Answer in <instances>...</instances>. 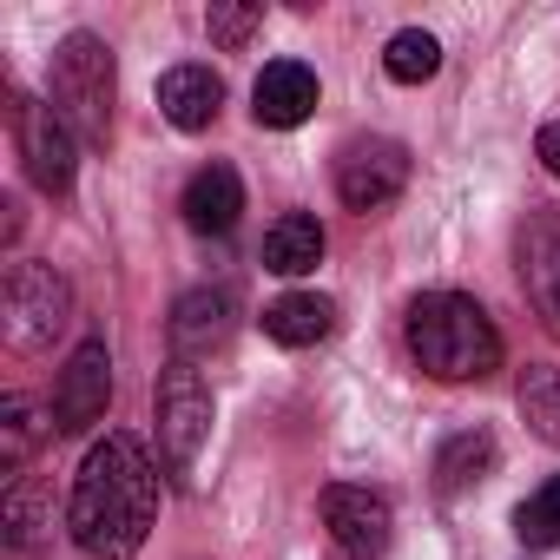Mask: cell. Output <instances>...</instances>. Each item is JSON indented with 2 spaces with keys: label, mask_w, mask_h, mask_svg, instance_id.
Segmentation results:
<instances>
[{
  "label": "cell",
  "mask_w": 560,
  "mask_h": 560,
  "mask_svg": "<svg viewBox=\"0 0 560 560\" xmlns=\"http://www.w3.org/2000/svg\"><path fill=\"white\" fill-rule=\"evenodd\" d=\"M383 73H389L396 86H422V80H435V73H442V40L422 34V27L389 34V47H383Z\"/></svg>",
  "instance_id": "obj_17"
},
{
  "label": "cell",
  "mask_w": 560,
  "mask_h": 560,
  "mask_svg": "<svg viewBox=\"0 0 560 560\" xmlns=\"http://www.w3.org/2000/svg\"><path fill=\"white\" fill-rule=\"evenodd\" d=\"M224 106V80L211 67H172L159 80V113L178 126V132H205Z\"/></svg>",
  "instance_id": "obj_13"
},
{
  "label": "cell",
  "mask_w": 560,
  "mask_h": 560,
  "mask_svg": "<svg viewBox=\"0 0 560 560\" xmlns=\"http://www.w3.org/2000/svg\"><path fill=\"white\" fill-rule=\"evenodd\" d=\"M521 416L560 448V370H527V383H521Z\"/></svg>",
  "instance_id": "obj_21"
},
{
  "label": "cell",
  "mask_w": 560,
  "mask_h": 560,
  "mask_svg": "<svg viewBox=\"0 0 560 560\" xmlns=\"http://www.w3.org/2000/svg\"><path fill=\"white\" fill-rule=\"evenodd\" d=\"M8 343L14 350H47L67 324H73V291L67 277H54V264H14L8 270Z\"/></svg>",
  "instance_id": "obj_5"
},
{
  "label": "cell",
  "mask_w": 560,
  "mask_h": 560,
  "mask_svg": "<svg viewBox=\"0 0 560 560\" xmlns=\"http://www.w3.org/2000/svg\"><path fill=\"white\" fill-rule=\"evenodd\" d=\"M113 86H119V73H113V47H106L100 34H67L60 54H54V113H60L80 139H93V145H106V126H113Z\"/></svg>",
  "instance_id": "obj_3"
},
{
  "label": "cell",
  "mask_w": 560,
  "mask_h": 560,
  "mask_svg": "<svg viewBox=\"0 0 560 560\" xmlns=\"http://www.w3.org/2000/svg\"><path fill=\"white\" fill-rule=\"evenodd\" d=\"M534 152H540V165H547V172L560 178V119H547V126H540V139H534Z\"/></svg>",
  "instance_id": "obj_23"
},
{
  "label": "cell",
  "mask_w": 560,
  "mask_h": 560,
  "mask_svg": "<svg viewBox=\"0 0 560 560\" xmlns=\"http://www.w3.org/2000/svg\"><path fill=\"white\" fill-rule=\"evenodd\" d=\"M409 185V152L396 139H350L337 159V198L350 211H383Z\"/></svg>",
  "instance_id": "obj_7"
},
{
  "label": "cell",
  "mask_w": 560,
  "mask_h": 560,
  "mask_svg": "<svg viewBox=\"0 0 560 560\" xmlns=\"http://www.w3.org/2000/svg\"><path fill=\"white\" fill-rule=\"evenodd\" d=\"M40 435H54V422H40V409H34L27 396H8V402H0V468H8V475L27 468V455L40 448Z\"/></svg>",
  "instance_id": "obj_18"
},
{
  "label": "cell",
  "mask_w": 560,
  "mask_h": 560,
  "mask_svg": "<svg viewBox=\"0 0 560 560\" xmlns=\"http://www.w3.org/2000/svg\"><path fill=\"white\" fill-rule=\"evenodd\" d=\"M317 113V73L304 60H270L250 86V119L270 126V132H291Z\"/></svg>",
  "instance_id": "obj_11"
},
{
  "label": "cell",
  "mask_w": 560,
  "mask_h": 560,
  "mask_svg": "<svg viewBox=\"0 0 560 560\" xmlns=\"http://www.w3.org/2000/svg\"><path fill=\"white\" fill-rule=\"evenodd\" d=\"M257 21H264V8H211V40L237 54V47L257 34Z\"/></svg>",
  "instance_id": "obj_22"
},
{
  "label": "cell",
  "mask_w": 560,
  "mask_h": 560,
  "mask_svg": "<svg viewBox=\"0 0 560 560\" xmlns=\"http://www.w3.org/2000/svg\"><path fill=\"white\" fill-rule=\"evenodd\" d=\"M324 264V224L311 211H284L270 231H264V270L277 277H304Z\"/></svg>",
  "instance_id": "obj_16"
},
{
  "label": "cell",
  "mask_w": 560,
  "mask_h": 560,
  "mask_svg": "<svg viewBox=\"0 0 560 560\" xmlns=\"http://www.w3.org/2000/svg\"><path fill=\"white\" fill-rule=\"evenodd\" d=\"M205 442H211V389H205L198 363L172 357L165 376H159V455H165V475H191Z\"/></svg>",
  "instance_id": "obj_4"
},
{
  "label": "cell",
  "mask_w": 560,
  "mask_h": 560,
  "mask_svg": "<svg viewBox=\"0 0 560 560\" xmlns=\"http://www.w3.org/2000/svg\"><path fill=\"white\" fill-rule=\"evenodd\" d=\"M514 534H521V547H560V475L514 508Z\"/></svg>",
  "instance_id": "obj_19"
},
{
  "label": "cell",
  "mask_w": 560,
  "mask_h": 560,
  "mask_svg": "<svg viewBox=\"0 0 560 560\" xmlns=\"http://www.w3.org/2000/svg\"><path fill=\"white\" fill-rule=\"evenodd\" d=\"M337 330V304L317 298V291H291V298H277L264 311V337L270 343H284V350H311Z\"/></svg>",
  "instance_id": "obj_15"
},
{
  "label": "cell",
  "mask_w": 560,
  "mask_h": 560,
  "mask_svg": "<svg viewBox=\"0 0 560 560\" xmlns=\"http://www.w3.org/2000/svg\"><path fill=\"white\" fill-rule=\"evenodd\" d=\"M14 139H21V159H27V178L40 185V191H67L73 185V172H80V139H73V126L54 113V106H40V100H21L14 93Z\"/></svg>",
  "instance_id": "obj_6"
},
{
  "label": "cell",
  "mask_w": 560,
  "mask_h": 560,
  "mask_svg": "<svg viewBox=\"0 0 560 560\" xmlns=\"http://www.w3.org/2000/svg\"><path fill=\"white\" fill-rule=\"evenodd\" d=\"M324 527H330V540H337L343 560H383L389 534H396V514H389L383 494L343 481V488H324Z\"/></svg>",
  "instance_id": "obj_9"
},
{
  "label": "cell",
  "mask_w": 560,
  "mask_h": 560,
  "mask_svg": "<svg viewBox=\"0 0 560 560\" xmlns=\"http://www.w3.org/2000/svg\"><path fill=\"white\" fill-rule=\"evenodd\" d=\"M159 521V475L145 462V448L132 435H106L86 448L73 501H67V527L93 560H132L145 547Z\"/></svg>",
  "instance_id": "obj_1"
},
{
  "label": "cell",
  "mask_w": 560,
  "mask_h": 560,
  "mask_svg": "<svg viewBox=\"0 0 560 560\" xmlns=\"http://www.w3.org/2000/svg\"><path fill=\"white\" fill-rule=\"evenodd\" d=\"M494 462H501V448H494L488 429H462V435H448V442L435 448V494L455 501V494L481 488V481L494 475Z\"/></svg>",
  "instance_id": "obj_14"
},
{
  "label": "cell",
  "mask_w": 560,
  "mask_h": 560,
  "mask_svg": "<svg viewBox=\"0 0 560 560\" xmlns=\"http://www.w3.org/2000/svg\"><path fill=\"white\" fill-rule=\"evenodd\" d=\"M47 527H54V501H40L34 488H14L8 494V540L21 553H40L47 547Z\"/></svg>",
  "instance_id": "obj_20"
},
{
  "label": "cell",
  "mask_w": 560,
  "mask_h": 560,
  "mask_svg": "<svg viewBox=\"0 0 560 560\" xmlns=\"http://www.w3.org/2000/svg\"><path fill=\"white\" fill-rule=\"evenodd\" d=\"M231 330H237V298L224 284H198V291H185L172 304V350H178V363L218 357L231 343Z\"/></svg>",
  "instance_id": "obj_10"
},
{
  "label": "cell",
  "mask_w": 560,
  "mask_h": 560,
  "mask_svg": "<svg viewBox=\"0 0 560 560\" xmlns=\"http://www.w3.org/2000/svg\"><path fill=\"white\" fill-rule=\"evenodd\" d=\"M185 224L198 231V237H224L231 224H237V211H244V185H237V172L231 165H198L191 172V185H185Z\"/></svg>",
  "instance_id": "obj_12"
},
{
  "label": "cell",
  "mask_w": 560,
  "mask_h": 560,
  "mask_svg": "<svg viewBox=\"0 0 560 560\" xmlns=\"http://www.w3.org/2000/svg\"><path fill=\"white\" fill-rule=\"evenodd\" d=\"M402 337L416 370L435 383H488L501 370V330L462 291H422L402 317Z\"/></svg>",
  "instance_id": "obj_2"
},
{
  "label": "cell",
  "mask_w": 560,
  "mask_h": 560,
  "mask_svg": "<svg viewBox=\"0 0 560 560\" xmlns=\"http://www.w3.org/2000/svg\"><path fill=\"white\" fill-rule=\"evenodd\" d=\"M106 402H113V357H106L100 337H86L67 357L60 383H54V429L60 435H86L93 422H106Z\"/></svg>",
  "instance_id": "obj_8"
},
{
  "label": "cell",
  "mask_w": 560,
  "mask_h": 560,
  "mask_svg": "<svg viewBox=\"0 0 560 560\" xmlns=\"http://www.w3.org/2000/svg\"><path fill=\"white\" fill-rule=\"evenodd\" d=\"M540 270H547V311H553V317H560V257H547V264H540Z\"/></svg>",
  "instance_id": "obj_24"
}]
</instances>
